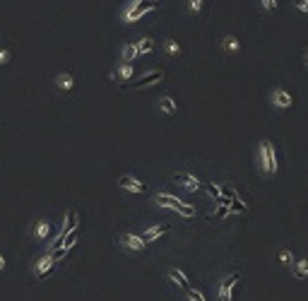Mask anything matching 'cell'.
<instances>
[{
    "mask_svg": "<svg viewBox=\"0 0 308 301\" xmlns=\"http://www.w3.org/2000/svg\"><path fill=\"white\" fill-rule=\"evenodd\" d=\"M154 202H157V207L173 210V212H178L181 217H186V219L195 217V207L188 205V202H183L181 198H176V195H171V193H157V195H154Z\"/></svg>",
    "mask_w": 308,
    "mask_h": 301,
    "instance_id": "6da1fadb",
    "label": "cell"
},
{
    "mask_svg": "<svg viewBox=\"0 0 308 301\" xmlns=\"http://www.w3.org/2000/svg\"><path fill=\"white\" fill-rule=\"evenodd\" d=\"M258 164L265 176H275L277 174V154H275V145L270 140H260L258 142Z\"/></svg>",
    "mask_w": 308,
    "mask_h": 301,
    "instance_id": "7a4b0ae2",
    "label": "cell"
},
{
    "mask_svg": "<svg viewBox=\"0 0 308 301\" xmlns=\"http://www.w3.org/2000/svg\"><path fill=\"white\" fill-rule=\"evenodd\" d=\"M241 275L234 273V275H226L224 279L219 282V289H217V301H234V289L238 284Z\"/></svg>",
    "mask_w": 308,
    "mask_h": 301,
    "instance_id": "3957f363",
    "label": "cell"
},
{
    "mask_svg": "<svg viewBox=\"0 0 308 301\" xmlns=\"http://www.w3.org/2000/svg\"><path fill=\"white\" fill-rule=\"evenodd\" d=\"M118 244L125 248V251H130V253H142L147 244H144V239L138 236V234H130V231H125V234H120L118 236Z\"/></svg>",
    "mask_w": 308,
    "mask_h": 301,
    "instance_id": "277c9868",
    "label": "cell"
},
{
    "mask_svg": "<svg viewBox=\"0 0 308 301\" xmlns=\"http://www.w3.org/2000/svg\"><path fill=\"white\" fill-rule=\"evenodd\" d=\"M152 7H157V5H152V2H147V5H130L125 12H123V22H138L144 17V12H149Z\"/></svg>",
    "mask_w": 308,
    "mask_h": 301,
    "instance_id": "5b68a950",
    "label": "cell"
},
{
    "mask_svg": "<svg viewBox=\"0 0 308 301\" xmlns=\"http://www.w3.org/2000/svg\"><path fill=\"white\" fill-rule=\"evenodd\" d=\"M173 181H176V183H181V186H183L188 193L200 191V181H197L193 174H188V171H178V174H173Z\"/></svg>",
    "mask_w": 308,
    "mask_h": 301,
    "instance_id": "8992f818",
    "label": "cell"
},
{
    "mask_svg": "<svg viewBox=\"0 0 308 301\" xmlns=\"http://www.w3.org/2000/svg\"><path fill=\"white\" fill-rule=\"evenodd\" d=\"M53 265H56L53 255H51V253H46L44 258H39V260L34 263V275H36V277H46V275L53 270Z\"/></svg>",
    "mask_w": 308,
    "mask_h": 301,
    "instance_id": "52a82bcc",
    "label": "cell"
},
{
    "mask_svg": "<svg viewBox=\"0 0 308 301\" xmlns=\"http://www.w3.org/2000/svg\"><path fill=\"white\" fill-rule=\"evenodd\" d=\"M168 279H171L181 292H188V289H190V279H188V275L183 273V270H178V268H168Z\"/></svg>",
    "mask_w": 308,
    "mask_h": 301,
    "instance_id": "ba28073f",
    "label": "cell"
},
{
    "mask_svg": "<svg viewBox=\"0 0 308 301\" xmlns=\"http://www.w3.org/2000/svg\"><path fill=\"white\" fill-rule=\"evenodd\" d=\"M164 80V70H152V73H147V75H142L138 77V82L133 84V89H144V87H149V84H157Z\"/></svg>",
    "mask_w": 308,
    "mask_h": 301,
    "instance_id": "9c48e42d",
    "label": "cell"
},
{
    "mask_svg": "<svg viewBox=\"0 0 308 301\" xmlns=\"http://www.w3.org/2000/svg\"><path fill=\"white\" fill-rule=\"evenodd\" d=\"M270 101H272V106H277V109H286V106H291V94L286 92V89H275L272 92V97H270Z\"/></svg>",
    "mask_w": 308,
    "mask_h": 301,
    "instance_id": "30bf717a",
    "label": "cell"
},
{
    "mask_svg": "<svg viewBox=\"0 0 308 301\" xmlns=\"http://www.w3.org/2000/svg\"><path fill=\"white\" fill-rule=\"evenodd\" d=\"M168 229V224H159V226H147L144 231H142V239H144V244H152V241H157L159 236H164Z\"/></svg>",
    "mask_w": 308,
    "mask_h": 301,
    "instance_id": "8fae6325",
    "label": "cell"
},
{
    "mask_svg": "<svg viewBox=\"0 0 308 301\" xmlns=\"http://www.w3.org/2000/svg\"><path fill=\"white\" fill-rule=\"evenodd\" d=\"M118 186L128 193H144V186H142L138 178H133V176H120V178H118Z\"/></svg>",
    "mask_w": 308,
    "mask_h": 301,
    "instance_id": "7c38bea8",
    "label": "cell"
},
{
    "mask_svg": "<svg viewBox=\"0 0 308 301\" xmlns=\"http://www.w3.org/2000/svg\"><path fill=\"white\" fill-rule=\"evenodd\" d=\"M48 234H51V224H48L46 219H39V222L34 224V229H31V236H34L36 241H44Z\"/></svg>",
    "mask_w": 308,
    "mask_h": 301,
    "instance_id": "4fadbf2b",
    "label": "cell"
},
{
    "mask_svg": "<svg viewBox=\"0 0 308 301\" xmlns=\"http://www.w3.org/2000/svg\"><path fill=\"white\" fill-rule=\"evenodd\" d=\"M229 210H231L234 215H246V212H248V202L241 200L238 193H234V195H231V205H229Z\"/></svg>",
    "mask_w": 308,
    "mask_h": 301,
    "instance_id": "5bb4252c",
    "label": "cell"
},
{
    "mask_svg": "<svg viewBox=\"0 0 308 301\" xmlns=\"http://www.w3.org/2000/svg\"><path fill=\"white\" fill-rule=\"evenodd\" d=\"M56 84H58V89L70 92V89L75 87V75H72V73H60L56 77Z\"/></svg>",
    "mask_w": 308,
    "mask_h": 301,
    "instance_id": "9a60e30c",
    "label": "cell"
},
{
    "mask_svg": "<svg viewBox=\"0 0 308 301\" xmlns=\"http://www.w3.org/2000/svg\"><path fill=\"white\" fill-rule=\"evenodd\" d=\"M77 212H72V210H70V212H68V215H65V222H63V226H60V234H63V236H68V234H70V231H72V229H75V226H77Z\"/></svg>",
    "mask_w": 308,
    "mask_h": 301,
    "instance_id": "2e32d148",
    "label": "cell"
},
{
    "mask_svg": "<svg viewBox=\"0 0 308 301\" xmlns=\"http://www.w3.org/2000/svg\"><path fill=\"white\" fill-rule=\"evenodd\" d=\"M222 49H224L226 53H238V51H241V44H238V39H236L234 34H226L224 41H222Z\"/></svg>",
    "mask_w": 308,
    "mask_h": 301,
    "instance_id": "e0dca14e",
    "label": "cell"
},
{
    "mask_svg": "<svg viewBox=\"0 0 308 301\" xmlns=\"http://www.w3.org/2000/svg\"><path fill=\"white\" fill-rule=\"evenodd\" d=\"M157 109L162 111V113H166V116H173V113H176V101H173L171 97H162V99L157 101Z\"/></svg>",
    "mask_w": 308,
    "mask_h": 301,
    "instance_id": "ac0fdd59",
    "label": "cell"
},
{
    "mask_svg": "<svg viewBox=\"0 0 308 301\" xmlns=\"http://www.w3.org/2000/svg\"><path fill=\"white\" fill-rule=\"evenodd\" d=\"M138 55H140V51H138V46H135V44H125V46H123V51H120L123 63H133Z\"/></svg>",
    "mask_w": 308,
    "mask_h": 301,
    "instance_id": "d6986e66",
    "label": "cell"
},
{
    "mask_svg": "<svg viewBox=\"0 0 308 301\" xmlns=\"http://www.w3.org/2000/svg\"><path fill=\"white\" fill-rule=\"evenodd\" d=\"M294 277H299V279L308 277V258H304V260H294Z\"/></svg>",
    "mask_w": 308,
    "mask_h": 301,
    "instance_id": "ffe728a7",
    "label": "cell"
},
{
    "mask_svg": "<svg viewBox=\"0 0 308 301\" xmlns=\"http://www.w3.org/2000/svg\"><path fill=\"white\" fill-rule=\"evenodd\" d=\"M135 75V68H133V63H123L120 68H118V80H130Z\"/></svg>",
    "mask_w": 308,
    "mask_h": 301,
    "instance_id": "44dd1931",
    "label": "cell"
},
{
    "mask_svg": "<svg viewBox=\"0 0 308 301\" xmlns=\"http://www.w3.org/2000/svg\"><path fill=\"white\" fill-rule=\"evenodd\" d=\"M138 51H140V55H144V53H152V49H154V41L149 39V36H144V39H140L138 44Z\"/></svg>",
    "mask_w": 308,
    "mask_h": 301,
    "instance_id": "7402d4cb",
    "label": "cell"
},
{
    "mask_svg": "<svg viewBox=\"0 0 308 301\" xmlns=\"http://www.w3.org/2000/svg\"><path fill=\"white\" fill-rule=\"evenodd\" d=\"M77 236H80V229L75 226V229H72V231H70V234H68V236L63 239V246H60V248H65V251H70V248L75 246V241H77Z\"/></svg>",
    "mask_w": 308,
    "mask_h": 301,
    "instance_id": "603a6c76",
    "label": "cell"
},
{
    "mask_svg": "<svg viewBox=\"0 0 308 301\" xmlns=\"http://www.w3.org/2000/svg\"><path fill=\"white\" fill-rule=\"evenodd\" d=\"M277 260H280L282 265H294V255H291V251H289V248H280Z\"/></svg>",
    "mask_w": 308,
    "mask_h": 301,
    "instance_id": "cb8c5ba5",
    "label": "cell"
},
{
    "mask_svg": "<svg viewBox=\"0 0 308 301\" xmlns=\"http://www.w3.org/2000/svg\"><path fill=\"white\" fill-rule=\"evenodd\" d=\"M164 51H166L168 55H178L181 53V46H178L173 39H166V41H164Z\"/></svg>",
    "mask_w": 308,
    "mask_h": 301,
    "instance_id": "d4e9b609",
    "label": "cell"
},
{
    "mask_svg": "<svg viewBox=\"0 0 308 301\" xmlns=\"http://www.w3.org/2000/svg\"><path fill=\"white\" fill-rule=\"evenodd\" d=\"M207 193H210V198L217 200V202H219V198L224 195V193H222V186H217V183H210V186H207Z\"/></svg>",
    "mask_w": 308,
    "mask_h": 301,
    "instance_id": "484cf974",
    "label": "cell"
},
{
    "mask_svg": "<svg viewBox=\"0 0 308 301\" xmlns=\"http://www.w3.org/2000/svg\"><path fill=\"white\" fill-rule=\"evenodd\" d=\"M202 5H205V0H188V12H190V15L202 12Z\"/></svg>",
    "mask_w": 308,
    "mask_h": 301,
    "instance_id": "4316f807",
    "label": "cell"
},
{
    "mask_svg": "<svg viewBox=\"0 0 308 301\" xmlns=\"http://www.w3.org/2000/svg\"><path fill=\"white\" fill-rule=\"evenodd\" d=\"M186 297H188V301H207L205 299V294H202L200 289H193V287L186 292Z\"/></svg>",
    "mask_w": 308,
    "mask_h": 301,
    "instance_id": "83f0119b",
    "label": "cell"
},
{
    "mask_svg": "<svg viewBox=\"0 0 308 301\" xmlns=\"http://www.w3.org/2000/svg\"><path fill=\"white\" fill-rule=\"evenodd\" d=\"M260 5H262L267 12H275V10L280 7V2H277V0H260Z\"/></svg>",
    "mask_w": 308,
    "mask_h": 301,
    "instance_id": "f1b7e54d",
    "label": "cell"
},
{
    "mask_svg": "<svg viewBox=\"0 0 308 301\" xmlns=\"http://www.w3.org/2000/svg\"><path fill=\"white\" fill-rule=\"evenodd\" d=\"M229 212H231V210H229V205H219V207H217V212H214V217H217V219H224Z\"/></svg>",
    "mask_w": 308,
    "mask_h": 301,
    "instance_id": "f546056e",
    "label": "cell"
},
{
    "mask_svg": "<svg viewBox=\"0 0 308 301\" xmlns=\"http://www.w3.org/2000/svg\"><path fill=\"white\" fill-rule=\"evenodd\" d=\"M294 5H296L301 12H306L308 15V0H294Z\"/></svg>",
    "mask_w": 308,
    "mask_h": 301,
    "instance_id": "4dcf8cb0",
    "label": "cell"
},
{
    "mask_svg": "<svg viewBox=\"0 0 308 301\" xmlns=\"http://www.w3.org/2000/svg\"><path fill=\"white\" fill-rule=\"evenodd\" d=\"M10 60V51H5V49H0V65H5Z\"/></svg>",
    "mask_w": 308,
    "mask_h": 301,
    "instance_id": "1f68e13d",
    "label": "cell"
},
{
    "mask_svg": "<svg viewBox=\"0 0 308 301\" xmlns=\"http://www.w3.org/2000/svg\"><path fill=\"white\" fill-rule=\"evenodd\" d=\"M2 270H5V258L0 255V273H2Z\"/></svg>",
    "mask_w": 308,
    "mask_h": 301,
    "instance_id": "d6a6232c",
    "label": "cell"
},
{
    "mask_svg": "<svg viewBox=\"0 0 308 301\" xmlns=\"http://www.w3.org/2000/svg\"><path fill=\"white\" fill-rule=\"evenodd\" d=\"M133 5H142V0H133Z\"/></svg>",
    "mask_w": 308,
    "mask_h": 301,
    "instance_id": "836d02e7",
    "label": "cell"
},
{
    "mask_svg": "<svg viewBox=\"0 0 308 301\" xmlns=\"http://www.w3.org/2000/svg\"><path fill=\"white\" fill-rule=\"evenodd\" d=\"M306 63H308V58H306Z\"/></svg>",
    "mask_w": 308,
    "mask_h": 301,
    "instance_id": "e575fe53",
    "label": "cell"
}]
</instances>
